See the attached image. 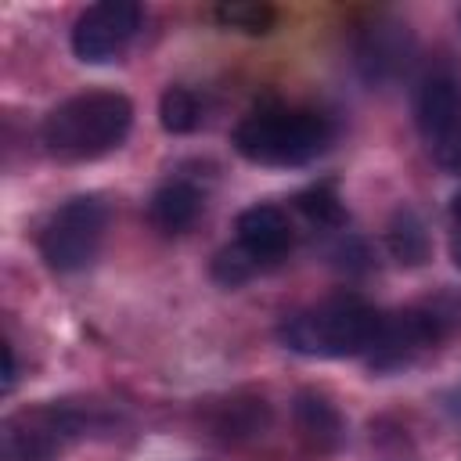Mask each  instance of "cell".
I'll return each mask as SVG.
<instances>
[{
  "mask_svg": "<svg viewBox=\"0 0 461 461\" xmlns=\"http://www.w3.org/2000/svg\"><path fill=\"white\" fill-rule=\"evenodd\" d=\"M382 313L353 295L328 299L313 310L292 313L281 324V342L303 357H367Z\"/></svg>",
  "mask_w": 461,
  "mask_h": 461,
  "instance_id": "obj_2",
  "label": "cell"
},
{
  "mask_svg": "<svg viewBox=\"0 0 461 461\" xmlns=\"http://www.w3.org/2000/svg\"><path fill=\"white\" fill-rule=\"evenodd\" d=\"M133 104L115 90H86L61 101L40 126L43 148L61 162H90L126 140Z\"/></svg>",
  "mask_w": 461,
  "mask_h": 461,
  "instance_id": "obj_1",
  "label": "cell"
},
{
  "mask_svg": "<svg viewBox=\"0 0 461 461\" xmlns=\"http://www.w3.org/2000/svg\"><path fill=\"white\" fill-rule=\"evenodd\" d=\"M450 259H454V267L461 270V191H457V198L450 202Z\"/></svg>",
  "mask_w": 461,
  "mask_h": 461,
  "instance_id": "obj_17",
  "label": "cell"
},
{
  "mask_svg": "<svg viewBox=\"0 0 461 461\" xmlns=\"http://www.w3.org/2000/svg\"><path fill=\"white\" fill-rule=\"evenodd\" d=\"M216 18H220V25L238 29V32H249V36L270 32V29H274V22H277L274 7H267V4H249V0L220 4V7H216Z\"/></svg>",
  "mask_w": 461,
  "mask_h": 461,
  "instance_id": "obj_14",
  "label": "cell"
},
{
  "mask_svg": "<svg viewBox=\"0 0 461 461\" xmlns=\"http://www.w3.org/2000/svg\"><path fill=\"white\" fill-rule=\"evenodd\" d=\"M414 119L432 158L461 173V83L454 76H429L418 90Z\"/></svg>",
  "mask_w": 461,
  "mask_h": 461,
  "instance_id": "obj_5",
  "label": "cell"
},
{
  "mask_svg": "<svg viewBox=\"0 0 461 461\" xmlns=\"http://www.w3.org/2000/svg\"><path fill=\"white\" fill-rule=\"evenodd\" d=\"M234 230H238V245L249 252L256 267L277 263L292 249V223L277 205H249L238 216Z\"/></svg>",
  "mask_w": 461,
  "mask_h": 461,
  "instance_id": "obj_9",
  "label": "cell"
},
{
  "mask_svg": "<svg viewBox=\"0 0 461 461\" xmlns=\"http://www.w3.org/2000/svg\"><path fill=\"white\" fill-rule=\"evenodd\" d=\"M295 205H299L303 216H306L310 223H317V227H339V223L346 220L339 198H335L328 187H310V191H303V194L295 198Z\"/></svg>",
  "mask_w": 461,
  "mask_h": 461,
  "instance_id": "obj_15",
  "label": "cell"
},
{
  "mask_svg": "<svg viewBox=\"0 0 461 461\" xmlns=\"http://www.w3.org/2000/svg\"><path fill=\"white\" fill-rule=\"evenodd\" d=\"M4 357H7V371H4V389H11V385H14V349H11V346H4Z\"/></svg>",
  "mask_w": 461,
  "mask_h": 461,
  "instance_id": "obj_18",
  "label": "cell"
},
{
  "mask_svg": "<svg viewBox=\"0 0 461 461\" xmlns=\"http://www.w3.org/2000/svg\"><path fill=\"white\" fill-rule=\"evenodd\" d=\"M256 270H259V267L249 259V252H245L238 241H234L230 249H223V252L212 259V277H216L220 285H227V288H234V285L249 281Z\"/></svg>",
  "mask_w": 461,
  "mask_h": 461,
  "instance_id": "obj_16",
  "label": "cell"
},
{
  "mask_svg": "<svg viewBox=\"0 0 461 461\" xmlns=\"http://www.w3.org/2000/svg\"><path fill=\"white\" fill-rule=\"evenodd\" d=\"M439 339V317L425 310H400V313H382L378 335L367 349L371 371H396L407 367L414 357H421L429 346Z\"/></svg>",
  "mask_w": 461,
  "mask_h": 461,
  "instance_id": "obj_8",
  "label": "cell"
},
{
  "mask_svg": "<svg viewBox=\"0 0 461 461\" xmlns=\"http://www.w3.org/2000/svg\"><path fill=\"white\" fill-rule=\"evenodd\" d=\"M295 425L303 432V439L313 450H335L342 439V414L335 411V403H328L317 393H299L295 400Z\"/></svg>",
  "mask_w": 461,
  "mask_h": 461,
  "instance_id": "obj_11",
  "label": "cell"
},
{
  "mask_svg": "<svg viewBox=\"0 0 461 461\" xmlns=\"http://www.w3.org/2000/svg\"><path fill=\"white\" fill-rule=\"evenodd\" d=\"M389 249L407 267H414V263H421L429 256V234H425L421 220L411 209H400L393 216V223H389Z\"/></svg>",
  "mask_w": 461,
  "mask_h": 461,
  "instance_id": "obj_12",
  "label": "cell"
},
{
  "mask_svg": "<svg viewBox=\"0 0 461 461\" xmlns=\"http://www.w3.org/2000/svg\"><path fill=\"white\" fill-rule=\"evenodd\" d=\"M198 212H202V191H198L194 184H187V180H169V184H162V187L151 194V202H148V220H151V227H155L158 234H169V238L191 230L194 220H198Z\"/></svg>",
  "mask_w": 461,
  "mask_h": 461,
  "instance_id": "obj_10",
  "label": "cell"
},
{
  "mask_svg": "<svg viewBox=\"0 0 461 461\" xmlns=\"http://www.w3.org/2000/svg\"><path fill=\"white\" fill-rule=\"evenodd\" d=\"M104 227H108V209L101 198L94 194L68 198L50 212V220L40 230V256L58 274L86 270L104 241Z\"/></svg>",
  "mask_w": 461,
  "mask_h": 461,
  "instance_id": "obj_4",
  "label": "cell"
},
{
  "mask_svg": "<svg viewBox=\"0 0 461 461\" xmlns=\"http://www.w3.org/2000/svg\"><path fill=\"white\" fill-rule=\"evenodd\" d=\"M140 29V7L133 0H101L86 7L72 29V50L86 65L115 61Z\"/></svg>",
  "mask_w": 461,
  "mask_h": 461,
  "instance_id": "obj_6",
  "label": "cell"
},
{
  "mask_svg": "<svg viewBox=\"0 0 461 461\" xmlns=\"http://www.w3.org/2000/svg\"><path fill=\"white\" fill-rule=\"evenodd\" d=\"M79 418L61 407L22 411L4 421V457L7 461H54L61 447L79 436Z\"/></svg>",
  "mask_w": 461,
  "mask_h": 461,
  "instance_id": "obj_7",
  "label": "cell"
},
{
  "mask_svg": "<svg viewBox=\"0 0 461 461\" xmlns=\"http://www.w3.org/2000/svg\"><path fill=\"white\" fill-rule=\"evenodd\" d=\"M331 144V126L317 112H256L238 122L234 151L256 166H306Z\"/></svg>",
  "mask_w": 461,
  "mask_h": 461,
  "instance_id": "obj_3",
  "label": "cell"
},
{
  "mask_svg": "<svg viewBox=\"0 0 461 461\" xmlns=\"http://www.w3.org/2000/svg\"><path fill=\"white\" fill-rule=\"evenodd\" d=\"M202 119V108H198V97L187 90V86H169L158 101V122L162 130L169 133H191Z\"/></svg>",
  "mask_w": 461,
  "mask_h": 461,
  "instance_id": "obj_13",
  "label": "cell"
}]
</instances>
